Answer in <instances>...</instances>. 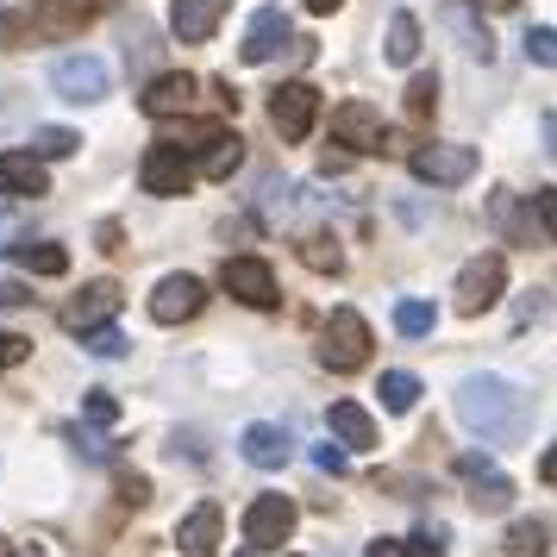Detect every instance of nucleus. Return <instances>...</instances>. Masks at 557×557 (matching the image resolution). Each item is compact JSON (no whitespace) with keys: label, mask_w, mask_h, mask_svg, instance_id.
Wrapping results in <instances>:
<instances>
[{"label":"nucleus","mask_w":557,"mask_h":557,"mask_svg":"<svg viewBox=\"0 0 557 557\" xmlns=\"http://www.w3.org/2000/svg\"><path fill=\"white\" fill-rule=\"evenodd\" d=\"M238 451H245V463H257V470H282V463L295 457V438H288L276 420H257V426H245Z\"/></svg>","instance_id":"obj_14"},{"label":"nucleus","mask_w":557,"mask_h":557,"mask_svg":"<svg viewBox=\"0 0 557 557\" xmlns=\"http://www.w3.org/2000/svg\"><path fill=\"white\" fill-rule=\"evenodd\" d=\"M207 307V282L201 276H163L151 288V320L157 326H182Z\"/></svg>","instance_id":"obj_10"},{"label":"nucleus","mask_w":557,"mask_h":557,"mask_svg":"<svg viewBox=\"0 0 557 557\" xmlns=\"http://www.w3.org/2000/svg\"><path fill=\"white\" fill-rule=\"evenodd\" d=\"M301 263H307V270H320V276H338L345 251H338L332 238H307V245H301Z\"/></svg>","instance_id":"obj_29"},{"label":"nucleus","mask_w":557,"mask_h":557,"mask_svg":"<svg viewBox=\"0 0 557 557\" xmlns=\"http://www.w3.org/2000/svg\"><path fill=\"white\" fill-rule=\"evenodd\" d=\"M51 88L63 95V101H76V107L101 101V95H107V63H101V57H88V51L57 57V63H51Z\"/></svg>","instance_id":"obj_8"},{"label":"nucleus","mask_w":557,"mask_h":557,"mask_svg":"<svg viewBox=\"0 0 557 557\" xmlns=\"http://www.w3.org/2000/svg\"><path fill=\"white\" fill-rule=\"evenodd\" d=\"M482 7H495V13H507V7H520V0H482Z\"/></svg>","instance_id":"obj_43"},{"label":"nucleus","mask_w":557,"mask_h":557,"mask_svg":"<svg viewBox=\"0 0 557 557\" xmlns=\"http://www.w3.org/2000/svg\"><path fill=\"white\" fill-rule=\"evenodd\" d=\"M382 51H388V63H413V57H420V20H413V13H395V20H388V45H382Z\"/></svg>","instance_id":"obj_25"},{"label":"nucleus","mask_w":557,"mask_h":557,"mask_svg":"<svg viewBox=\"0 0 557 557\" xmlns=\"http://www.w3.org/2000/svg\"><path fill=\"white\" fill-rule=\"evenodd\" d=\"M313 463H320L326 476H345V451H332V445H320V451H313Z\"/></svg>","instance_id":"obj_39"},{"label":"nucleus","mask_w":557,"mask_h":557,"mask_svg":"<svg viewBox=\"0 0 557 557\" xmlns=\"http://www.w3.org/2000/svg\"><path fill=\"white\" fill-rule=\"evenodd\" d=\"M288 532H295V502L288 495H257L245 507V545L251 552H282Z\"/></svg>","instance_id":"obj_6"},{"label":"nucleus","mask_w":557,"mask_h":557,"mask_svg":"<svg viewBox=\"0 0 557 557\" xmlns=\"http://www.w3.org/2000/svg\"><path fill=\"white\" fill-rule=\"evenodd\" d=\"M238 163H245V138H238V132H213V138H207V163H201V176H213V182H226L232 170H238Z\"/></svg>","instance_id":"obj_24"},{"label":"nucleus","mask_w":557,"mask_h":557,"mask_svg":"<svg viewBox=\"0 0 557 557\" xmlns=\"http://www.w3.org/2000/svg\"><path fill=\"white\" fill-rule=\"evenodd\" d=\"M113 313H120V282H88L76 301L63 307V326L88 332V326H101V320H113Z\"/></svg>","instance_id":"obj_17"},{"label":"nucleus","mask_w":557,"mask_h":557,"mask_svg":"<svg viewBox=\"0 0 557 557\" xmlns=\"http://www.w3.org/2000/svg\"><path fill=\"white\" fill-rule=\"evenodd\" d=\"M20 557H45V545H26V552H20Z\"/></svg>","instance_id":"obj_44"},{"label":"nucleus","mask_w":557,"mask_h":557,"mask_svg":"<svg viewBox=\"0 0 557 557\" xmlns=\"http://www.w3.org/2000/svg\"><path fill=\"white\" fill-rule=\"evenodd\" d=\"M288 32H295V26H288V13H282V7H263L251 26H245V45H238V57H245V63H270V57L288 45Z\"/></svg>","instance_id":"obj_16"},{"label":"nucleus","mask_w":557,"mask_h":557,"mask_svg":"<svg viewBox=\"0 0 557 557\" xmlns=\"http://www.w3.org/2000/svg\"><path fill=\"white\" fill-rule=\"evenodd\" d=\"M545 539H552V527H545V520H520V527L507 532V545H502V552L532 557V552H545Z\"/></svg>","instance_id":"obj_28"},{"label":"nucleus","mask_w":557,"mask_h":557,"mask_svg":"<svg viewBox=\"0 0 557 557\" xmlns=\"http://www.w3.org/2000/svg\"><path fill=\"white\" fill-rule=\"evenodd\" d=\"M82 345H88L95 357H126V332H113V326L101 320V326H88V332H82Z\"/></svg>","instance_id":"obj_33"},{"label":"nucleus","mask_w":557,"mask_h":557,"mask_svg":"<svg viewBox=\"0 0 557 557\" xmlns=\"http://www.w3.org/2000/svg\"><path fill=\"white\" fill-rule=\"evenodd\" d=\"M113 0H38V26L45 32H82L88 20H101Z\"/></svg>","instance_id":"obj_21"},{"label":"nucleus","mask_w":557,"mask_h":557,"mask_svg":"<svg viewBox=\"0 0 557 557\" xmlns=\"http://www.w3.org/2000/svg\"><path fill=\"white\" fill-rule=\"evenodd\" d=\"M407 170L432 188H457V182L476 176V145H420L407 157Z\"/></svg>","instance_id":"obj_5"},{"label":"nucleus","mask_w":557,"mask_h":557,"mask_svg":"<svg viewBox=\"0 0 557 557\" xmlns=\"http://www.w3.org/2000/svg\"><path fill=\"white\" fill-rule=\"evenodd\" d=\"M332 138L345 145L351 157H370L382 151V113L370 101H345V107H332Z\"/></svg>","instance_id":"obj_11"},{"label":"nucleus","mask_w":557,"mask_h":557,"mask_svg":"<svg viewBox=\"0 0 557 557\" xmlns=\"http://www.w3.org/2000/svg\"><path fill=\"white\" fill-rule=\"evenodd\" d=\"M0 251H13V263L32 270V276H63V270H70V251H63V245H45V238H38V245H32V238H13V245H0Z\"/></svg>","instance_id":"obj_22"},{"label":"nucleus","mask_w":557,"mask_h":557,"mask_svg":"<svg viewBox=\"0 0 557 557\" xmlns=\"http://www.w3.org/2000/svg\"><path fill=\"white\" fill-rule=\"evenodd\" d=\"M138 182H145V195H188V182H195V163H188V151H176V145H151L145 151V163H138Z\"/></svg>","instance_id":"obj_9"},{"label":"nucleus","mask_w":557,"mask_h":557,"mask_svg":"<svg viewBox=\"0 0 557 557\" xmlns=\"http://www.w3.org/2000/svg\"><path fill=\"white\" fill-rule=\"evenodd\" d=\"M176 545H182V557H213L220 552V507L213 502L195 507V513L176 527Z\"/></svg>","instance_id":"obj_19"},{"label":"nucleus","mask_w":557,"mask_h":557,"mask_svg":"<svg viewBox=\"0 0 557 557\" xmlns=\"http://www.w3.org/2000/svg\"><path fill=\"white\" fill-rule=\"evenodd\" d=\"M370 557H407L401 539H370Z\"/></svg>","instance_id":"obj_40"},{"label":"nucleus","mask_w":557,"mask_h":557,"mask_svg":"<svg viewBox=\"0 0 557 557\" xmlns=\"http://www.w3.org/2000/svg\"><path fill=\"white\" fill-rule=\"evenodd\" d=\"M502 288H507V263L495 251H482V257H470V263H463V270H457V313H470V320H476L482 307H495L502 301Z\"/></svg>","instance_id":"obj_3"},{"label":"nucleus","mask_w":557,"mask_h":557,"mask_svg":"<svg viewBox=\"0 0 557 557\" xmlns=\"http://www.w3.org/2000/svg\"><path fill=\"white\" fill-rule=\"evenodd\" d=\"M88 420H95V426H113V420H120V401H113V395H107V388H95V395H88Z\"/></svg>","instance_id":"obj_36"},{"label":"nucleus","mask_w":557,"mask_h":557,"mask_svg":"<svg viewBox=\"0 0 557 557\" xmlns=\"http://www.w3.org/2000/svg\"><path fill=\"white\" fill-rule=\"evenodd\" d=\"M527 57L539 63V70H552V63H557V32L552 26H532L527 32Z\"/></svg>","instance_id":"obj_34"},{"label":"nucleus","mask_w":557,"mask_h":557,"mask_svg":"<svg viewBox=\"0 0 557 557\" xmlns=\"http://www.w3.org/2000/svg\"><path fill=\"white\" fill-rule=\"evenodd\" d=\"M0 557H13V552H7V539H0Z\"/></svg>","instance_id":"obj_45"},{"label":"nucleus","mask_w":557,"mask_h":557,"mask_svg":"<svg viewBox=\"0 0 557 557\" xmlns=\"http://www.w3.org/2000/svg\"><path fill=\"white\" fill-rule=\"evenodd\" d=\"M457 420L495 445H513L532 426V401L507 376H463L457 382Z\"/></svg>","instance_id":"obj_1"},{"label":"nucleus","mask_w":557,"mask_h":557,"mask_svg":"<svg viewBox=\"0 0 557 557\" xmlns=\"http://www.w3.org/2000/svg\"><path fill=\"white\" fill-rule=\"evenodd\" d=\"M413 401H420V376L413 370H382V407L388 413H407Z\"/></svg>","instance_id":"obj_26"},{"label":"nucleus","mask_w":557,"mask_h":557,"mask_svg":"<svg viewBox=\"0 0 557 557\" xmlns=\"http://www.w3.org/2000/svg\"><path fill=\"white\" fill-rule=\"evenodd\" d=\"M120 502L145 507V502H151V482H145V476H126V482H120Z\"/></svg>","instance_id":"obj_38"},{"label":"nucleus","mask_w":557,"mask_h":557,"mask_svg":"<svg viewBox=\"0 0 557 557\" xmlns=\"http://www.w3.org/2000/svg\"><path fill=\"white\" fill-rule=\"evenodd\" d=\"M432 320H438V313H432L426 301H401L395 307V332H407V338H426Z\"/></svg>","instance_id":"obj_31"},{"label":"nucleus","mask_w":557,"mask_h":557,"mask_svg":"<svg viewBox=\"0 0 557 557\" xmlns=\"http://www.w3.org/2000/svg\"><path fill=\"white\" fill-rule=\"evenodd\" d=\"M76 132L70 126H38L32 132V157H38V163H57V157H76Z\"/></svg>","instance_id":"obj_27"},{"label":"nucleus","mask_w":557,"mask_h":557,"mask_svg":"<svg viewBox=\"0 0 557 557\" xmlns=\"http://www.w3.org/2000/svg\"><path fill=\"white\" fill-rule=\"evenodd\" d=\"M457 476L470 482V507H476V513H507V507H513V482L495 470V457L463 451L457 457Z\"/></svg>","instance_id":"obj_7"},{"label":"nucleus","mask_w":557,"mask_h":557,"mask_svg":"<svg viewBox=\"0 0 557 557\" xmlns=\"http://www.w3.org/2000/svg\"><path fill=\"white\" fill-rule=\"evenodd\" d=\"M0 188L38 201V195H51V176H45V163H38L32 151H7V157H0Z\"/></svg>","instance_id":"obj_18"},{"label":"nucleus","mask_w":557,"mask_h":557,"mask_svg":"<svg viewBox=\"0 0 557 557\" xmlns=\"http://www.w3.org/2000/svg\"><path fill=\"white\" fill-rule=\"evenodd\" d=\"M151 57H157V32L145 26V20H132V32H126V63H132V70H151Z\"/></svg>","instance_id":"obj_30"},{"label":"nucleus","mask_w":557,"mask_h":557,"mask_svg":"<svg viewBox=\"0 0 557 557\" xmlns=\"http://www.w3.org/2000/svg\"><path fill=\"white\" fill-rule=\"evenodd\" d=\"M32 357V338H20V332H0V370H13V363H26Z\"/></svg>","instance_id":"obj_37"},{"label":"nucleus","mask_w":557,"mask_h":557,"mask_svg":"<svg viewBox=\"0 0 557 557\" xmlns=\"http://www.w3.org/2000/svg\"><path fill=\"white\" fill-rule=\"evenodd\" d=\"M326 426H332V438H338V445H351V451H370V445H376V420H370L357 401H332L326 407Z\"/></svg>","instance_id":"obj_20"},{"label":"nucleus","mask_w":557,"mask_h":557,"mask_svg":"<svg viewBox=\"0 0 557 557\" xmlns=\"http://www.w3.org/2000/svg\"><path fill=\"white\" fill-rule=\"evenodd\" d=\"M320 120V88L313 82H282L276 95H270V126L288 138V145H301L307 132Z\"/></svg>","instance_id":"obj_4"},{"label":"nucleus","mask_w":557,"mask_h":557,"mask_svg":"<svg viewBox=\"0 0 557 557\" xmlns=\"http://www.w3.org/2000/svg\"><path fill=\"white\" fill-rule=\"evenodd\" d=\"M195 88H201L195 76H182V70H170V76H151V82H145V95H138V107H145L151 120H176V113H188V107H195Z\"/></svg>","instance_id":"obj_13"},{"label":"nucleus","mask_w":557,"mask_h":557,"mask_svg":"<svg viewBox=\"0 0 557 557\" xmlns=\"http://www.w3.org/2000/svg\"><path fill=\"white\" fill-rule=\"evenodd\" d=\"M26 301H32V295L20 288V282H0V307H26Z\"/></svg>","instance_id":"obj_41"},{"label":"nucleus","mask_w":557,"mask_h":557,"mask_svg":"<svg viewBox=\"0 0 557 557\" xmlns=\"http://www.w3.org/2000/svg\"><path fill=\"white\" fill-rule=\"evenodd\" d=\"M532 220H539V238L552 245V232H557V195H552V188H539V195H532Z\"/></svg>","instance_id":"obj_35"},{"label":"nucleus","mask_w":557,"mask_h":557,"mask_svg":"<svg viewBox=\"0 0 557 557\" xmlns=\"http://www.w3.org/2000/svg\"><path fill=\"white\" fill-rule=\"evenodd\" d=\"M370 320L357 313V307H332V320L320 326V363L326 370H338V376H351V370H363L370 363Z\"/></svg>","instance_id":"obj_2"},{"label":"nucleus","mask_w":557,"mask_h":557,"mask_svg":"<svg viewBox=\"0 0 557 557\" xmlns=\"http://www.w3.org/2000/svg\"><path fill=\"white\" fill-rule=\"evenodd\" d=\"M220 282H226V295H238L245 307H276V276H270V263L263 257H226V270H220Z\"/></svg>","instance_id":"obj_12"},{"label":"nucleus","mask_w":557,"mask_h":557,"mask_svg":"<svg viewBox=\"0 0 557 557\" xmlns=\"http://www.w3.org/2000/svg\"><path fill=\"white\" fill-rule=\"evenodd\" d=\"M445 26H451L457 38H463V51H470V57H482V63L495 57V38H488V26H476L470 0H445Z\"/></svg>","instance_id":"obj_23"},{"label":"nucleus","mask_w":557,"mask_h":557,"mask_svg":"<svg viewBox=\"0 0 557 557\" xmlns=\"http://www.w3.org/2000/svg\"><path fill=\"white\" fill-rule=\"evenodd\" d=\"M345 0H307V13H338Z\"/></svg>","instance_id":"obj_42"},{"label":"nucleus","mask_w":557,"mask_h":557,"mask_svg":"<svg viewBox=\"0 0 557 557\" xmlns=\"http://www.w3.org/2000/svg\"><path fill=\"white\" fill-rule=\"evenodd\" d=\"M432 107H438V76H413V82H407V113H413V120H426Z\"/></svg>","instance_id":"obj_32"},{"label":"nucleus","mask_w":557,"mask_h":557,"mask_svg":"<svg viewBox=\"0 0 557 557\" xmlns=\"http://www.w3.org/2000/svg\"><path fill=\"white\" fill-rule=\"evenodd\" d=\"M220 20H226V0H176L170 7V32L182 45H207L220 32Z\"/></svg>","instance_id":"obj_15"}]
</instances>
